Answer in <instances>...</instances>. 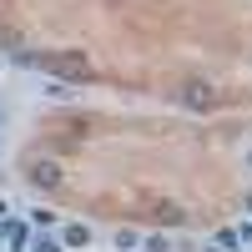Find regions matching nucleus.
<instances>
[{
  "label": "nucleus",
  "instance_id": "nucleus-8",
  "mask_svg": "<svg viewBox=\"0 0 252 252\" xmlns=\"http://www.w3.org/2000/svg\"><path fill=\"white\" fill-rule=\"evenodd\" d=\"M46 96H56V101H71L76 91H71V81H51V86H46Z\"/></svg>",
  "mask_w": 252,
  "mask_h": 252
},
{
  "label": "nucleus",
  "instance_id": "nucleus-1",
  "mask_svg": "<svg viewBox=\"0 0 252 252\" xmlns=\"http://www.w3.org/2000/svg\"><path fill=\"white\" fill-rule=\"evenodd\" d=\"M15 66H40V71H51L56 81H96V66H91L81 51H51V56L15 51Z\"/></svg>",
  "mask_w": 252,
  "mask_h": 252
},
{
  "label": "nucleus",
  "instance_id": "nucleus-13",
  "mask_svg": "<svg viewBox=\"0 0 252 252\" xmlns=\"http://www.w3.org/2000/svg\"><path fill=\"white\" fill-rule=\"evenodd\" d=\"M247 161H252V152H247Z\"/></svg>",
  "mask_w": 252,
  "mask_h": 252
},
{
  "label": "nucleus",
  "instance_id": "nucleus-2",
  "mask_svg": "<svg viewBox=\"0 0 252 252\" xmlns=\"http://www.w3.org/2000/svg\"><path fill=\"white\" fill-rule=\"evenodd\" d=\"M26 182L40 187V192H61V187H66V172H61V161H31Z\"/></svg>",
  "mask_w": 252,
  "mask_h": 252
},
{
  "label": "nucleus",
  "instance_id": "nucleus-7",
  "mask_svg": "<svg viewBox=\"0 0 252 252\" xmlns=\"http://www.w3.org/2000/svg\"><path fill=\"white\" fill-rule=\"evenodd\" d=\"M136 247H141V252H172V242H166L161 232H152V237H141Z\"/></svg>",
  "mask_w": 252,
  "mask_h": 252
},
{
  "label": "nucleus",
  "instance_id": "nucleus-10",
  "mask_svg": "<svg viewBox=\"0 0 252 252\" xmlns=\"http://www.w3.org/2000/svg\"><path fill=\"white\" fill-rule=\"evenodd\" d=\"M31 252H61V242H51V237H35V242H31Z\"/></svg>",
  "mask_w": 252,
  "mask_h": 252
},
{
  "label": "nucleus",
  "instance_id": "nucleus-9",
  "mask_svg": "<svg viewBox=\"0 0 252 252\" xmlns=\"http://www.w3.org/2000/svg\"><path fill=\"white\" fill-rule=\"evenodd\" d=\"M237 242H242V237L232 232V227H222V232H217V247H232V252H237Z\"/></svg>",
  "mask_w": 252,
  "mask_h": 252
},
{
  "label": "nucleus",
  "instance_id": "nucleus-5",
  "mask_svg": "<svg viewBox=\"0 0 252 252\" xmlns=\"http://www.w3.org/2000/svg\"><path fill=\"white\" fill-rule=\"evenodd\" d=\"M187 217H192V212H187L182 202H157V222H166V227H182Z\"/></svg>",
  "mask_w": 252,
  "mask_h": 252
},
{
  "label": "nucleus",
  "instance_id": "nucleus-6",
  "mask_svg": "<svg viewBox=\"0 0 252 252\" xmlns=\"http://www.w3.org/2000/svg\"><path fill=\"white\" fill-rule=\"evenodd\" d=\"M91 242V227H81V222H66V247H86Z\"/></svg>",
  "mask_w": 252,
  "mask_h": 252
},
{
  "label": "nucleus",
  "instance_id": "nucleus-11",
  "mask_svg": "<svg viewBox=\"0 0 252 252\" xmlns=\"http://www.w3.org/2000/svg\"><path fill=\"white\" fill-rule=\"evenodd\" d=\"M5 212H10V207H5V202H0V222H5Z\"/></svg>",
  "mask_w": 252,
  "mask_h": 252
},
{
  "label": "nucleus",
  "instance_id": "nucleus-12",
  "mask_svg": "<svg viewBox=\"0 0 252 252\" xmlns=\"http://www.w3.org/2000/svg\"><path fill=\"white\" fill-rule=\"evenodd\" d=\"M207 252H227V247H207Z\"/></svg>",
  "mask_w": 252,
  "mask_h": 252
},
{
  "label": "nucleus",
  "instance_id": "nucleus-3",
  "mask_svg": "<svg viewBox=\"0 0 252 252\" xmlns=\"http://www.w3.org/2000/svg\"><path fill=\"white\" fill-rule=\"evenodd\" d=\"M182 106L187 111H212L217 106V91L207 86V81H187V86H182Z\"/></svg>",
  "mask_w": 252,
  "mask_h": 252
},
{
  "label": "nucleus",
  "instance_id": "nucleus-4",
  "mask_svg": "<svg viewBox=\"0 0 252 252\" xmlns=\"http://www.w3.org/2000/svg\"><path fill=\"white\" fill-rule=\"evenodd\" d=\"M0 237L10 242V252H26V247H31V232H26L20 222H0Z\"/></svg>",
  "mask_w": 252,
  "mask_h": 252
}]
</instances>
